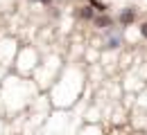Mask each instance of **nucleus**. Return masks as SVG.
Masks as SVG:
<instances>
[{"label": "nucleus", "mask_w": 147, "mask_h": 135, "mask_svg": "<svg viewBox=\"0 0 147 135\" xmlns=\"http://www.w3.org/2000/svg\"><path fill=\"white\" fill-rule=\"evenodd\" d=\"M134 20H136V9H134V7H125V9L118 14V23H120L122 27H129Z\"/></svg>", "instance_id": "obj_1"}, {"label": "nucleus", "mask_w": 147, "mask_h": 135, "mask_svg": "<svg viewBox=\"0 0 147 135\" xmlns=\"http://www.w3.org/2000/svg\"><path fill=\"white\" fill-rule=\"evenodd\" d=\"M120 43H122L120 36H113V39L107 41V45H104V47H107V50H115V47H120Z\"/></svg>", "instance_id": "obj_4"}, {"label": "nucleus", "mask_w": 147, "mask_h": 135, "mask_svg": "<svg viewBox=\"0 0 147 135\" xmlns=\"http://www.w3.org/2000/svg\"><path fill=\"white\" fill-rule=\"evenodd\" d=\"M38 2H41V5H52L55 0H38Z\"/></svg>", "instance_id": "obj_7"}, {"label": "nucleus", "mask_w": 147, "mask_h": 135, "mask_svg": "<svg viewBox=\"0 0 147 135\" xmlns=\"http://www.w3.org/2000/svg\"><path fill=\"white\" fill-rule=\"evenodd\" d=\"M75 16L82 20H93V16H95V9H93L91 5H86V7H77L75 9Z\"/></svg>", "instance_id": "obj_3"}, {"label": "nucleus", "mask_w": 147, "mask_h": 135, "mask_svg": "<svg viewBox=\"0 0 147 135\" xmlns=\"http://www.w3.org/2000/svg\"><path fill=\"white\" fill-rule=\"evenodd\" d=\"M93 25H95L97 29H107V27H113V18H111L107 11H104V14H95V16H93Z\"/></svg>", "instance_id": "obj_2"}, {"label": "nucleus", "mask_w": 147, "mask_h": 135, "mask_svg": "<svg viewBox=\"0 0 147 135\" xmlns=\"http://www.w3.org/2000/svg\"><path fill=\"white\" fill-rule=\"evenodd\" d=\"M140 36L147 39V20H145V23H140Z\"/></svg>", "instance_id": "obj_6"}, {"label": "nucleus", "mask_w": 147, "mask_h": 135, "mask_svg": "<svg viewBox=\"0 0 147 135\" xmlns=\"http://www.w3.org/2000/svg\"><path fill=\"white\" fill-rule=\"evenodd\" d=\"M91 7H93V9H97V14H104V11L109 9V7H107L104 2H100V0H91Z\"/></svg>", "instance_id": "obj_5"}]
</instances>
